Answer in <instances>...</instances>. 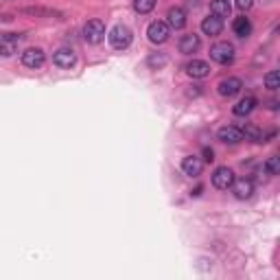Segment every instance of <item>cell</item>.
<instances>
[{"instance_id":"277c9868","label":"cell","mask_w":280,"mask_h":280,"mask_svg":"<svg viewBox=\"0 0 280 280\" xmlns=\"http://www.w3.org/2000/svg\"><path fill=\"white\" fill-rule=\"evenodd\" d=\"M147 35H149V42H154V44H164V42L169 40V35H171V27H169L167 22H162V20H156V22L149 24Z\"/></svg>"},{"instance_id":"7402d4cb","label":"cell","mask_w":280,"mask_h":280,"mask_svg":"<svg viewBox=\"0 0 280 280\" xmlns=\"http://www.w3.org/2000/svg\"><path fill=\"white\" fill-rule=\"evenodd\" d=\"M167 61H169V57L164 55V53H151V55H149V59H147L149 68H154V70L164 68V66H167Z\"/></svg>"},{"instance_id":"9a60e30c","label":"cell","mask_w":280,"mask_h":280,"mask_svg":"<svg viewBox=\"0 0 280 280\" xmlns=\"http://www.w3.org/2000/svg\"><path fill=\"white\" fill-rule=\"evenodd\" d=\"M241 133H243V138L247 140H252V143H269V138L273 136V133H263V129H258L256 125H252V123H247L243 129H241Z\"/></svg>"},{"instance_id":"3957f363","label":"cell","mask_w":280,"mask_h":280,"mask_svg":"<svg viewBox=\"0 0 280 280\" xmlns=\"http://www.w3.org/2000/svg\"><path fill=\"white\" fill-rule=\"evenodd\" d=\"M84 37L88 44H99L105 37V24L101 20H88L84 24Z\"/></svg>"},{"instance_id":"d4e9b609","label":"cell","mask_w":280,"mask_h":280,"mask_svg":"<svg viewBox=\"0 0 280 280\" xmlns=\"http://www.w3.org/2000/svg\"><path fill=\"white\" fill-rule=\"evenodd\" d=\"M280 86V75L278 70H269V73L265 75V88H269V90H276Z\"/></svg>"},{"instance_id":"d6986e66","label":"cell","mask_w":280,"mask_h":280,"mask_svg":"<svg viewBox=\"0 0 280 280\" xmlns=\"http://www.w3.org/2000/svg\"><path fill=\"white\" fill-rule=\"evenodd\" d=\"M230 11H232V7L228 0H213V3H210V14L221 18V20H224V18H230Z\"/></svg>"},{"instance_id":"484cf974","label":"cell","mask_w":280,"mask_h":280,"mask_svg":"<svg viewBox=\"0 0 280 280\" xmlns=\"http://www.w3.org/2000/svg\"><path fill=\"white\" fill-rule=\"evenodd\" d=\"M252 5H254V0H237V7H239V9H243V11L252 9Z\"/></svg>"},{"instance_id":"5b68a950","label":"cell","mask_w":280,"mask_h":280,"mask_svg":"<svg viewBox=\"0 0 280 280\" xmlns=\"http://www.w3.org/2000/svg\"><path fill=\"white\" fill-rule=\"evenodd\" d=\"M232 182H234V173H232V169H228V167H219V169H215V173H213V186L215 188H219V190H228L232 186Z\"/></svg>"},{"instance_id":"ba28073f","label":"cell","mask_w":280,"mask_h":280,"mask_svg":"<svg viewBox=\"0 0 280 280\" xmlns=\"http://www.w3.org/2000/svg\"><path fill=\"white\" fill-rule=\"evenodd\" d=\"M44 61H46V55L42 48H27L22 53V63L27 68H42Z\"/></svg>"},{"instance_id":"4fadbf2b","label":"cell","mask_w":280,"mask_h":280,"mask_svg":"<svg viewBox=\"0 0 280 280\" xmlns=\"http://www.w3.org/2000/svg\"><path fill=\"white\" fill-rule=\"evenodd\" d=\"M182 171L186 175H190V177H199L201 171H203V162L197 156H186L182 160Z\"/></svg>"},{"instance_id":"ac0fdd59","label":"cell","mask_w":280,"mask_h":280,"mask_svg":"<svg viewBox=\"0 0 280 280\" xmlns=\"http://www.w3.org/2000/svg\"><path fill=\"white\" fill-rule=\"evenodd\" d=\"M22 14L27 16H35V18H57V20H61L63 14L61 11H53V9H44V7H24Z\"/></svg>"},{"instance_id":"44dd1931","label":"cell","mask_w":280,"mask_h":280,"mask_svg":"<svg viewBox=\"0 0 280 280\" xmlns=\"http://www.w3.org/2000/svg\"><path fill=\"white\" fill-rule=\"evenodd\" d=\"M254 107H256V99L245 97V99H241L239 103L234 105V114H237V116H247V114H252Z\"/></svg>"},{"instance_id":"8992f818","label":"cell","mask_w":280,"mask_h":280,"mask_svg":"<svg viewBox=\"0 0 280 280\" xmlns=\"http://www.w3.org/2000/svg\"><path fill=\"white\" fill-rule=\"evenodd\" d=\"M241 88H243L241 79H237V77H228V79H221V81H219L217 90H219L221 97L232 99V97H237V94L241 92Z\"/></svg>"},{"instance_id":"8fae6325","label":"cell","mask_w":280,"mask_h":280,"mask_svg":"<svg viewBox=\"0 0 280 280\" xmlns=\"http://www.w3.org/2000/svg\"><path fill=\"white\" fill-rule=\"evenodd\" d=\"M53 63L59 68H73L75 63H77V55H75L70 48H59L53 55Z\"/></svg>"},{"instance_id":"5bb4252c","label":"cell","mask_w":280,"mask_h":280,"mask_svg":"<svg viewBox=\"0 0 280 280\" xmlns=\"http://www.w3.org/2000/svg\"><path fill=\"white\" fill-rule=\"evenodd\" d=\"M201 31H203L206 35H210V37L219 35L221 31H224V20H221V18H217V16L203 18V20H201Z\"/></svg>"},{"instance_id":"2e32d148","label":"cell","mask_w":280,"mask_h":280,"mask_svg":"<svg viewBox=\"0 0 280 280\" xmlns=\"http://www.w3.org/2000/svg\"><path fill=\"white\" fill-rule=\"evenodd\" d=\"M167 18H169V27L171 29H184L186 27V11H184L182 7H171L169 9V14H167Z\"/></svg>"},{"instance_id":"ffe728a7","label":"cell","mask_w":280,"mask_h":280,"mask_svg":"<svg viewBox=\"0 0 280 280\" xmlns=\"http://www.w3.org/2000/svg\"><path fill=\"white\" fill-rule=\"evenodd\" d=\"M232 29H234V33H237L239 37H250V33H252V22L247 20L245 16H241V18H237L234 20V24H232Z\"/></svg>"},{"instance_id":"30bf717a","label":"cell","mask_w":280,"mask_h":280,"mask_svg":"<svg viewBox=\"0 0 280 280\" xmlns=\"http://www.w3.org/2000/svg\"><path fill=\"white\" fill-rule=\"evenodd\" d=\"M180 53L184 55H193L197 53V50L201 48V40H199V35H195V33H188V35H182V40H180Z\"/></svg>"},{"instance_id":"e0dca14e","label":"cell","mask_w":280,"mask_h":280,"mask_svg":"<svg viewBox=\"0 0 280 280\" xmlns=\"http://www.w3.org/2000/svg\"><path fill=\"white\" fill-rule=\"evenodd\" d=\"M186 73L193 79H203V77H208V75H210V66L206 61H201V59H193L186 66Z\"/></svg>"},{"instance_id":"7c38bea8","label":"cell","mask_w":280,"mask_h":280,"mask_svg":"<svg viewBox=\"0 0 280 280\" xmlns=\"http://www.w3.org/2000/svg\"><path fill=\"white\" fill-rule=\"evenodd\" d=\"M217 136L221 143H228V145H239L241 140H243V133H241L239 127H232V125H228V127H221V129L217 131Z\"/></svg>"},{"instance_id":"7a4b0ae2","label":"cell","mask_w":280,"mask_h":280,"mask_svg":"<svg viewBox=\"0 0 280 280\" xmlns=\"http://www.w3.org/2000/svg\"><path fill=\"white\" fill-rule=\"evenodd\" d=\"M210 59L221 63V66H226V63H230L234 59V46L230 42H217L213 48H210Z\"/></svg>"},{"instance_id":"52a82bcc","label":"cell","mask_w":280,"mask_h":280,"mask_svg":"<svg viewBox=\"0 0 280 280\" xmlns=\"http://www.w3.org/2000/svg\"><path fill=\"white\" fill-rule=\"evenodd\" d=\"M22 40V35L16 33H5L0 35V57H11L18 50V42Z\"/></svg>"},{"instance_id":"4316f807","label":"cell","mask_w":280,"mask_h":280,"mask_svg":"<svg viewBox=\"0 0 280 280\" xmlns=\"http://www.w3.org/2000/svg\"><path fill=\"white\" fill-rule=\"evenodd\" d=\"M203 160H206V162H213L215 160V151L210 149V147H203Z\"/></svg>"},{"instance_id":"603a6c76","label":"cell","mask_w":280,"mask_h":280,"mask_svg":"<svg viewBox=\"0 0 280 280\" xmlns=\"http://www.w3.org/2000/svg\"><path fill=\"white\" fill-rule=\"evenodd\" d=\"M156 3L158 0H133V9H136L140 16H145V14H151V11H154Z\"/></svg>"},{"instance_id":"cb8c5ba5","label":"cell","mask_w":280,"mask_h":280,"mask_svg":"<svg viewBox=\"0 0 280 280\" xmlns=\"http://www.w3.org/2000/svg\"><path fill=\"white\" fill-rule=\"evenodd\" d=\"M263 169H265L267 175H278V173H280V160H278L276 156H271L269 160L263 164Z\"/></svg>"},{"instance_id":"9c48e42d","label":"cell","mask_w":280,"mask_h":280,"mask_svg":"<svg viewBox=\"0 0 280 280\" xmlns=\"http://www.w3.org/2000/svg\"><path fill=\"white\" fill-rule=\"evenodd\" d=\"M234 195H237V199H250L252 193H254V182L250 180V177H241V180H234L232 186Z\"/></svg>"},{"instance_id":"6da1fadb","label":"cell","mask_w":280,"mask_h":280,"mask_svg":"<svg viewBox=\"0 0 280 280\" xmlns=\"http://www.w3.org/2000/svg\"><path fill=\"white\" fill-rule=\"evenodd\" d=\"M107 40H110L112 48H116V50H125V48H129V44H131V31L127 29L125 24H116V27H114V29L110 31Z\"/></svg>"}]
</instances>
